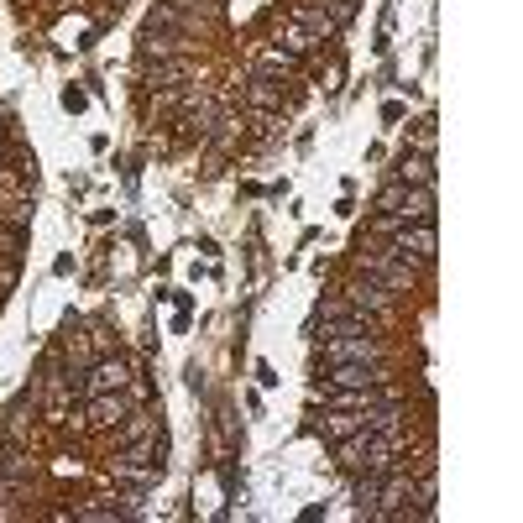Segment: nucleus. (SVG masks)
<instances>
[{"label": "nucleus", "instance_id": "obj_1", "mask_svg": "<svg viewBox=\"0 0 523 523\" xmlns=\"http://www.w3.org/2000/svg\"><path fill=\"white\" fill-rule=\"evenodd\" d=\"M356 267H361V278L382 283L388 293H398V299H403V293H414V288H419V272L408 267L403 257H393L388 246H382V252H361V257H356Z\"/></svg>", "mask_w": 523, "mask_h": 523}, {"label": "nucleus", "instance_id": "obj_2", "mask_svg": "<svg viewBox=\"0 0 523 523\" xmlns=\"http://www.w3.org/2000/svg\"><path fill=\"white\" fill-rule=\"evenodd\" d=\"M388 252L403 257L408 267H429L440 252V241H435V225H398V236L388 241Z\"/></svg>", "mask_w": 523, "mask_h": 523}, {"label": "nucleus", "instance_id": "obj_3", "mask_svg": "<svg viewBox=\"0 0 523 523\" xmlns=\"http://www.w3.org/2000/svg\"><path fill=\"white\" fill-rule=\"evenodd\" d=\"M388 346L382 335H340V340H320V367H335V361H382Z\"/></svg>", "mask_w": 523, "mask_h": 523}, {"label": "nucleus", "instance_id": "obj_4", "mask_svg": "<svg viewBox=\"0 0 523 523\" xmlns=\"http://www.w3.org/2000/svg\"><path fill=\"white\" fill-rule=\"evenodd\" d=\"M346 304L361 309V314H377V320H382V314L398 304V293H388V288L372 283V278H351V283H346Z\"/></svg>", "mask_w": 523, "mask_h": 523}, {"label": "nucleus", "instance_id": "obj_5", "mask_svg": "<svg viewBox=\"0 0 523 523\" xmlns=\"http://www.w3.org/2000/svg\"><path fill=\"white\" fill-rule=\"evenodd\" d=\"M393 215L403 225H435V184H408Z\"/></svg>", "mask_w": 523, "mask_h": 523}, {"label": "nucleus", "instance_id": "obj_6", "mask_svg": "<svg viewBox=\"0 0 523 523\" xmlns=\"http://www.w3.org/2000/svg\"><path fill=\"white\" fill-rule=\"evenodd\" d=\"M126 414H131V398H121V393H89V424H95V429H116Z\"/></svg>", "mask_w": 523, "mask_h": 523}, {"label": "nucleus", "instance_id": "obj_7", "mask_svg": "<svg viewBox=\"0 0 523 523\" xmlns=\"http://www.w3.org/2000/svg\"><path fill=\"white\" fill-rule=\"evenodd\" d=\"M131 382V361H95V372H89V382H84V393H121Z\"/></svg>", "mask_w": 523, "mask_h": 523}, {"label": "nucleus", "instance_id": "obj_8", "mask_svg": "<svg viewBox=\"0 0 523 523\" xmlns=\"http://www.w3.org/2000/svg\"><path fill=\"white\" fill-rule=\"evenodd\" d=\"M184 79H194V58H189V53H178V58H157V63H152V74H147L152 89H157V84L173 89V84H184Z\"/></svg>", "mask_w": 523, "mask_h": 523}, {"label": "nucleus", "instance_id": "obj_9", "mask_svg": "<svg viewBox=\"0 0 523 523\" xmlns=\"http://www.w3.org/2000/svg\"><path fill=\"white\" fill-rule=\"evenodd\" d=\"M356 429H367V414H361V408H330V414L320 419L325 440H346V435H356Z\"/></svg>", "mask_w": 523, "mask_h": 523}, {"label": "nucleus", "instance_id": "obj_10", "mask_svg": "<svg viewBox=\"0 0 523 523\" xmlns=\"http://www.w3.org/2000/svg\"><path fill=\"white\" fill-rule=\"evenodd\" d=\"M246 100H252L257 110H278L283 105V84L267 79V74H252V79H246Z\"/></svg>", "mask_w": 523, "mask_h": 523}, {"label": "nucleus", "instance_id": "obj_11", "mask_svg": "<svg viewBox=\"0 0 523 523\" xmlns=\"http://www.w3.org/2000/svg\"><path fill=\"white\" fill-rule=\"evenodd\" d=\"M398 178H403V184H435V157H424V152H403Z\"/></svg>", "mask_w": 523, "mask_h": 523}, {"label": "nucleus", "instance_id": "obj_12", "mask_svg": "<svg viewBox=\"0 0 523 523\" xmlns=\"http://www.w3.org/2000/svg\"><path fill=\"white\" fill-rule=\"evenodd\" d=\"M382 476H388V471H367V476H361V482L351 487V503H356V513H377V492H382Z\"/></svg>", "mask_w": 523, "mask_h": 523}, {"label": "nucleus", "instance_id": "obj_13", "mask_svg": "<svg viewBox=\"0 0 523 523\" xmlns=\"http://www.w3.org/2000/svg\"><path fill=\"white\" fill-rule=\"evenodd\" d=\"M189 53V37H157V32H142V58H178Z\"/></svg>", "mask_w": 523, "mask_h": 523}, {"label": "nucleus", "instance_id": "obj_14", "mask_svg": "<svg viewBox=\"0 0 523 523\" xmlns=\"http://www.w3.org/2000/svg\"><path fill=\"white\" fill-rule=\"evenodd\" d=\"M361 450H367V429H356V435L335 440V461L346 466V471H361Z\"/></svg>", "mask_w": 523, "mask_h": 523}, {"label": "nucleus", "instance_id": "obj_15", "mask_svg": "<svg viewBox=\"0 0 523 523\" xmlns=\"http://www.w3.org/2000/svg\"><path fill=\"white\" fill-rule=\"evenodd\" d=\"M147 32H178V37H184L189 21H184V11H173V6H163V0H157V11L147 16Z\"/></svg>", "mask_w": 523, "mask_h": 523}, {"label": "nucleus", "instance_id": "obj_16", "mask_svg": "<svg viewBox=\"0 0 523 523\" xmlns=\"http://www.w3.org/2000/svg\"><path fill=\"white\" fill-rule=\"evenodd\" d=\"M314 48H320V37H314L309 27H299V21H288V32H283V53L304 58V53H314Z\"/></svg>", "mask_w": 523, "mask_h": 523}, {"label": "nucleus", "instance_id": "obj_17", "mask_svg": "<svg viewBox=\"0 0 523 523\" xmlns=\"http://www.w3.org/2000/svg\"><path fill=\"white\" fill-rule=\"evenodd\" d=\"M293 21H299V27H309L320 42H325V37H335V21H330L320 6H299V11H293Z\"/></svg>", "mask_w": 523, "mask_h": 523}, {"label": "nucleus", "instance_id": "obj_18", "mask_svg": "<svg viewBox=\"0 0 523 523\" xmlns=\"http://www.w3.org/2000/svg\"><path fill=\"white\" fill-rule=\"evenodd\" d=\"M116 429H121V440H126V445H136V440H152L157 419H152V414H126Z\"/></svg>", "mask_w": 523, "mask_h": 523}, {"label": "nucleus", "instance_id": "obj_19", "mask_svg": "<svg viewBox=\"0 0 523 523\" xmlns=\"http://www.w3.org/2000/svg\"><path fill=\"white\" fill-rule=\"evenodd\" d=\"M293 63H299V58H293V53H283V48H267L262 58H257V68H252V74H293Z\"/></svg>", "mask_w": 523, "mask_h": 523}, {"label": "nucleus", "instance_id": "obj_20", "mask_svg": "<svg viewBox=\"0 0 523 523\" xmlns=\"http://www.w3.org/2000/svg\"><path fill=\"white\" fill-rule=\"evenodd\" d=\"M414 147H419L424 157H435V121H419V131H414Z\"/></svg>", "mask_w": 523, "mask_h": 523}, {"label": "nucleus", "instance_id": "obj_21", "mask_svg": "<svg viewBox=\"0 0 523 523\" xmlns=\"http://www.w3.org/2000/svg\"><path fill=\"white\" fill-rule=\"evenodd\" d=\"M408 476H435V450H419V456L408 461Z\"/></svg>", "mask_w": 523, "mask_h": 523}, {"label": "nucleus", "instance_id": "obj_22", "mask_svg": "<svg viewBox=\"0 0 523 523\" xmlns=\"http://www.w3.org/2000/svg\"><path fill=\"white\" fill-rule=\"evenodd\" d=\"M163 6H173V11H199V6H210V0H163ZM215 11V6H210Z\"/></svg>", "mask_w": 523, "mask_h": 523}]
</instances>
